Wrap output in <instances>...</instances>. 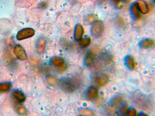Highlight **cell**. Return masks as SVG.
Instances as JSON below:
<instances>
[{
	"instance_id": "obj_1",
	"label": "cell",
	"mask_w": 155,
	"mask_h": 116,
	"mask_svg": "<svg viewBox=\"0 0 155 116\" xmlns=\"http://www.w3.org/2000/svg\"><path fill=\"white\" fill-rule=\"evenodd\" d=\"M62 89L68 92L75 91L79 88L80 83L78 80L74 79L66 78L62 80L60 82Z\"/></svg>"
},
{
	"instance_id": "obj_2",
	"label": "cell",
	"mask_w": 155,
	"mask_h": 116,
	"mask_svg": "<svg viewBox=\"0 0 155 116\" xmlns=\"http://www.w3.org/2000/svg\"><path fill=\"white\" fill-rule=\"evenodd\" d=\"M133 100L136 105L141 109L146 110L150 108L151 105L150 100L143 95H136L133 98Z\"/></svg>"
},
{
	"instance_id": "obj_3",
	"label": "cell",
	"mask_w": 155,
	"mask_h": 116,
	"mask_svg": "<svg viewBox=\"0 0 155 116\" xmlns=\"http://www.w3.org/2000/svg\"><path fill=\"white\" fill-rule=\"evenodd\" d=\"M123 100V98L121 96H117L114 97L111 99L108 106V111L111 112L112 111H114Z\"/></svg>"
},
{
	"instance_id": "obj_4",
	"label": "cell",
	"mask_w": 155,
	"mask_h": 116,
	"mask_svg": "<svg viewBox=\"0 0 155 116\" xmlns=\"http://www.w3.org/2000/svg\"><path fill=\"white\" fill-rule=\"evenodd\" d=\"M104 29L103 23L101 21H97L94 23L92 28V32L94 36L98 37L102 34Z\"/></svg>"
},
{
	"instance_id": "obj_5",
	"label": "cell",
	"mask_w": 155,
	"mask_h": 116,
	"mask_svg": "<svg viewBox=\"0 0 155 116\" xmlns=\"http://www.w3.org/2000/svg\"><path fill=\"white\" fill-rule=\"evenodd\" d=\"M51 62L54 66L58 67V70L59 72L62 71L66 68V65L64 60L61 58H53L51 60Z\"/></svg>"
},
{
	"instance_id": "obj_6",
	"label": "cell",
	"mask_w": 155,
	"mask_h": 116,
	"mask_svg": "<svg viewBox=\"0 0 155 116\" xmlns=\"http://www.w3.org/2000/svg\"><path fill=\"white\" fill-rule=\"evenodd\" d=\"M87 96L88 99L91 101L97 100L99 97V91L98 89L95 87L92 86L88 89Z\"/></svg>"
},
{
	"instance_id": "obj_7",
	"label": "cell",
	"mask_w": 155,
	"mask_h": 116,
	"mask_svg": "<svg viewBox=\"0 0 155 116\" xmlns=\"http://www.w3.org/2000/svg\"><path fill=\"white\" fill-rule=\"evenodd\" d=\"M97 58V54L94 51L89 52L86 56L85 63L86 66H93L95 63Z\"/></svg>"
},
{
	"instance_id": "obj_8",
	"label": "cell",
	"mask_w": 155,
	"mask_h": 116,
	"mask_svg": "<svg viewBox=\"0 0 155 116\" xmlns=\"http://www.w3.org/2000/svg\"><path fill=\"white\" fill-rule=\"evenodd\" d=\"M14 53L17 57L20 60H24L27 58L25 50L20 45H17L14 48Z\"/></svg>"
},
{
	"instance_id": "obj_9",
	"label": "cell",
	"mask_w": 155,
	"mask_h": 116,
	"mask_svg": "<svg viewBox=\"0 0 155 116\" xmlns=\"http://www.w3.org/2000/svg\"><path fill=\"white\" fill-rule=\"evenodd\" d=\"M135 3L141 13L145 14L148 12L149 7L145 1L142 0H138Z\"/></svg>"
},
{
	"instance_id": "obj_10",
	"label": "cell",
	"mask_w": 155,
	"mask_h": 116,
	"mask_svg": "<svg viewBox=\"0 0 155 116\" xmlns=\"http://www.w3.org/2000/svg\"><path fill=\"white\" fill-rule=\"evenodd\" d=\"M154 45V42L152 39H147L142 41L140 43V47L144 49H149L153 47Z\"/></svg>"
},
{
	"instance_id": "obj_11",
	"label": "cell",
	"mask_w": 155,
	"mask_h": 116,
	"mask_svg": "<svg viewBox=\"0 0 155 116\" xmlns=\"http://www.w3.org/2000/svg\"><path fill=\"white\" fill-rule=\"evenodd\" d=\"M108 81V77L106 75H103L97 79L96 82L98 86L103 87L106 85Z\"/></svg>"
},
{
	"instance_id": "obj_12",
	"label": "cell",
	"mask_w": 155,
	"mask_h": 116,
	"mask_svg": "<svg viewBox=\"0 0 155 116\" xmlns=\"http://www.w3.org/2000/svg\"><path fill=\"white\" fill-rule=\"evenodd\" d=\"M131 12L133 16L136 19L139 20L140 19L142 16L141 13L135 3L131 7Z\"/></svg>"
},
{
	"instance_id": "obj_13",
	"label": "cell",
	"mask_w": 155,
	"mask_h": 116,
	"mask_svg": "<svg viewBox=\"0 0 155 116\" xmlns=\"http://www.w3.org/2000/svg\"><path fill=\"white\" fill-rule=\"evenodd\" d=\"M126 62L127 66L130 69H134L137 66L134 59L131 56H128L126 58Z\"/></svg>"
},
{
	"instance_id": "obj_14",
	"label": "cell",
	"mask_w": 155,
	"mask_h": 116,
	"mask_svg": "<svg viewBox=\"0 0 155 116\" xmlns=\"http://www.w3.org/2000/svg\"><path fill=\"white\" fill-rule=\"evenodd\" d=\"M12 94L14 97L19 102H22L25 101V97L24 95L19 90H14Z\"/></svg>"
},
{
	"instance_id": "obj_15",
	"label": "cell",
	"mask_w": 155,
	"mask_h": 116,
	"mask_svg": "<svg viewBox=\"0 0 155 116\" xmlns=\"http://www.w3.org/2000/svg\"><path fill=\"white\" fill-rule=\"evenodd\" d=\"M115 5L119 8H122L124 7L127 2L131 0H113Z\"/></svg>"
},
{
	"instance_id": "obj_16",
	"label": "cell",
	"mask_w": 155,
	"mask_h": 116,
	"mask_svg": "<svg viewBox=\"0 0 155 116\" xmlns=\"http://www.w3.org/2000/svg\"><path fill=\"white\" fill-rule=\"evenodd\" d=\"M11 87V84L8 82L0 83V92H5L8 91Z\"/></svg>"
},
{
	"instance_id": "obj_17",
	"label": "cell",
	"mask_w": 155,
	"mask_h": 116,
	"mask_svg": "<svg viewBox=\"0 0 155 116\" xmlns=\"http://www.w3.org/2000/svg\"><path fill=\"white\" fill-rule=\"evenodd\" d=\"M79 113L80 114L84 116H93L94 115V112L91 110L87 109H81L79 111Z\"/></svg>"
},
{
	"instance_id": "obj_18",
	"label": "cell",
	"mask_w": 155,
	"mask_h": 116,
	"mask_svg": "<svg viewBox=\"0 0 155 116\" xmlns=\"http://www.w3.org/2000/svg\"><path fill=\"white\" fill-rule=\"evenodd\" d=\"M47 83L50 85H56L58 81L56 78L52 76H48L46 79Z\"/></svg>"
},
{
	"instance_id": "obj_19",
	"label": "cell",
	"mask_w": 155,
	"mask_h": 116,
	"mask_svg": "<svg viewBox=\"0 0 155 116\" xmlns=\"http://www.w3.org/2000/svg\"><path fill=\"white\" fill-rule=\"evenodd\" d=\"M17 111L19 114L21 115H25L27 113L26 109L23 106L18 108Z\"/></svg>"
},
{
	"instance_id": "obj_20",
	"label": "cell",
	"mask_w": 155,
	"mask_h": 116,
	"mask_svg": "<svg viewBox=\"0 0 155 116\" xmlns=\"http://www.w3.org/2000/svg\"><path fill=\"white\" fill-rule=\"evenodd\" d=\"M116 22L118 25L120 27H124L125 24L124 20L122 18L120 17H119L117 18Z\"/></svg>"
},
{
	"instance_id": "obj_21",
	"label": "cell",
	"mask_w": 155,
	"mask_h": 116,
	"mask_svg": "<svg viewBox=\"0 0 155 116\" xmlns=\"http://www.w3.org/2000/svg\"><path fill=\"white\" fill-rule=\"evenodd\" d=\"M128 115L130 116H134L137 115V111L134 108L130 109L127 112Z\"/></svg>"
},
{
	"instance_id": "obj_22",
	"label": "cell",
	"mask_w": 155,
	"mask_h": 116,
	"mask_svg": "<svg viewBox=\"0 0 155 116\" xmlns=\"http://www.w3.org/2000/svg\"><path fill=\"white\" fill-rule=\"evenodd\" d=\"M128 107L127 105H124L122 107L120 110V112L122 114L126 115L127 114Z\"/></svg>"
}]
</instances>
